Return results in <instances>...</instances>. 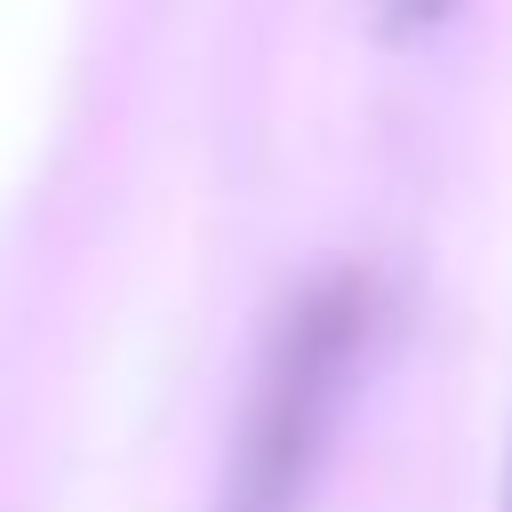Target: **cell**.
<instances>
[{
	"mask_svg": "<svg viewBox=\"0 0 512 512\" xmlns=\"http://www.w3.org/2000/svg\"><path fill=\"white\" fill-rule=\"evenodd\" d=\"M368 336H376L368 272H320L288 296V312L264 336L256 376H248L232 456L216 480V512H304L328 432L368 360Z\"/></svg>",
	"mask_w": 512,
	"mask_h": 512,
	"instance_id": "cell-1",
	"label": "cell"
},
{
	"mask_svg": "<svg viewBox=\"0 0 512 512\" xmlns=\"http://www.w3.org/2000/svg\"><path fill=\"white\" fill-rule=\"evenodd\" d=\"M456 8H464V0H368V32H376L384 48H424V40L448 32Z\"/></svg>",
	"mask_w": 512,
	"mask_h": 512,
	"instance_id": "cell-2",
	"label": "cell"
},
{
	"mask_svg": "<svg viewBox=\"0 0 512 512\" xmlns=\"http://www.w3.org/2000/svg\"><path fill=\"white\" fill-rule=\"evenodd\" d=\"M496 512H512V456H504V504H496Z\"/></svg>",
	"mask_w": 512,
	"mask_h": 512,
	"instance_id": "cell-3",
	"label": "cell"
}]
</instances>
